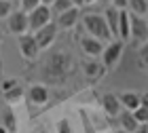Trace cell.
<instances>
[{"instance_id": "6da1fadb", "label": "cell", "mask_w": 148, "mask_h": 133, "mask_svg": "<svg viewBox=\"0 0 148 133\" xmlns=\"http://www.w3.org/2000/svg\"><path fill=\"white\" fill-rule=\"evenodd\" d=\"M70 72H72L70 53L55 51L49 59H47V63L42 68V76H45L47 83H62V80H66V76H68Z\"/></svg>"}, {"instance_id": "7a4b0ae2", "label": "cell", "mask_w": 148, "mask_h": 133, "mask_svg": "<svg viewBox=\"0 0 148 133\" xmlns=\"http://www.w3.org/2000/svg\"><path fill=\"white\" fill-rule=\"evenodd\" d=\"M83 25L91 38H95L99 42H112V36H110L108 25L104 21V15H99V13H87V15H83Z\"/></svg>"}, {"instance_id": "3957f363", "label": "cell", "mask_w": 148, "mask_h": 133, "mask_svg": "<svg viewBox=\"0 0 148 133\" xmlns=\"http://www.w3.org/2000/svg\"><path fill=\"white\" fill-rule=\"evenodd\" d=\"M51 17H53V11L49 6H45V4L36 6L34 11L28 13V30L34 34V32H38L40 28H45L47 23H51Z\"/></svg>"}, {"instance_id": "277c9868", "label": "cell", "mask_w": 148, "mask_h": 133, "mask_svg": "<svg viewBox=\"0 0 148 133\" xmlns=\"http://www.w3.org/2000/svg\"><path fill=\"white\" fill-rule=\"evenodd\" d=\"M6 28H9L11 34H15L17 38L19 36H23V34H28V13H23L21 9H17V11H13L9 17H6Z\"/></svg>"}, {"instance_id": "5b68a950", "label": "cell", "mask_w": 148, "mask_h": 133, "mask_svg": "<svg viewBox=\"0 0 148 133\" xmlns=\"http://www.w3.org/2000/svg\"><path fill=\"white\" fill-rule=\"evenodd\" d=\"M129 38L140 44L148 42V23L144 17H138V15L129 13Z\"/></svg>"}, {"instance_id": "8992f818", "label": "cell", "mask_w": 148, "mask_h": 133, "mask_svg": "<svg viewBox=\"0 0 148 133\" xmlns=\"http://www.w3.org/2000/svg\"><path fill=\"white\" fill-rule=\"evenodd\" d=\"M123 49H125V42H121V40H112V42H108V46H104L102 63H104L106 70H110V68H114V65L119 63L121 55H123Z\"/></svg>"}, {"instance_id": "52a82bcc", "label": "cell", "mask_w": 148, "mask_h": 133, "mask_svg": "<svg viewBox=\"0 0 148 133\" xmlns=\"http://www.w3.org/2000/svg\"><path fill=\"white\" fill-rule=\"evenodd\" d=\"M34 40L38 44V49L42 51V49H49V46L55 42V38H57V25L55 23H47L45 28H40L38 32H34Z\"/></svg>"}, {"instance_id": "ba28073f", "label": "cell", "mask_w": 148, "mask_h": 133, "mask_svg": "<svg viewBox=\"0 0 148 133\" xmlns=\"http://www.w3.org/2000/svg\"><path fill=\"white\" fill-rule=\"evenodd\" d=\"M17 44H19V53H21V55L28 59V61H34V59H38L40 49H38V44H36V40H34V36H32V34L19 36Z\"/></svg>"}, {"instance_id": "9c48e42d", "label": "cell", "mask_w": 148, "mask_h": 133, "mask_svg": "<svg viewBox=\"0 0 148 133\" xmlns=\"http://www.w3.org/2000/svg\"><path fill=\"white\" fill-rule=\"evenodd\" d=\"M119 104H121V108L127 110V112H136L140 108V104H142V95H140L138 91H123V93H119Z\"/></svg>"}, {"instance_id": "30bf717a", "label": "cell", "mask_w": 148, "mask_h": 133, "mask_svg": "<svg viewBox=\"0 0 148 133\" xmlns=\"http://www.w3.org/2000/svg\"><path fill=\"white\" fill-rule=\"evenodd\" d=\"M78 19H80V9H76V6H72V9H68L66 13H62V15H57V30H70L74 28V25L78 23Z\"/></svg>"}, {"instance_id": "8fae6325", "label": "cell", "mask_w": 148, "mask_h": 133, "mask_svg": "<svg viewBox=\"0 0 148 133\" xmlns=\"http://www.w3.org/2000/svg\"><path fill=\"white\" fill-rule=\"evenodd\" d=\"M102 110L106 116L110 118H116L121 114V104H119V97L114 95V93H106V95H102Z\"/></svg>"}, {"instance_id": "7c38bea8", "label": "cell", "mask_w": 148, "mask_h": 133, "mask_svg": "<svg viewBox=\"0 0 148 133\" xmlns=\"http://www.w3.org/2000/svg\"><path fill=\"white\" fill-rule=\"evenodd\" d=\"M80 51H83L87 57H97V55H102V51H104V42H99L91 36H83L80 38Z\"/></svg>"}, {"instance_id": "4fadbf2b", "label": "cell", "mask_w": 148, "mask_h": 133, "mask_svg": "<svg viewBox=\"0 0 148 133\" xmlns=\"http://www.w3.org/2000/svg\"><path fill=\"white\" fill-rule=\"evenodd\" d=\"M119 9H114V6H108V9L104 11V21L108 25L110 30V36L112 40H119Z\"/></svg>"}, {"instance_id": "5bb4252c", "label": "cell", "mask_w": 148, "mask_h": 133, "mask_svg": "<svg viewBox=\"0 0 148 133\" xmlns=\"http://www.w3.org/2000/svg\"><path fill=\"white\" fill-rule=\"evenodd\" d=\"M83 72H85L87 78H93V80H97V78L104 76L106 68H104L102 61H97V59H85V61H83Z\"/></svg>"}, {"instance_id": "9a60e30c", "label": "cell", "mask_w": 148, "mask_h": 133, "mask_svg": "<svg viewBox=\"0 0 148 133\" xmlns=\"http://www.w3.org/2000/svg\"><path fill=\"white\" fill-rule=\"evenodd\" d=\"M116 121H119L121 131H125V133H136L138 127H140V123L133 118V112H127V110H121V114L116 116Z\"/></svg>"}, {"instance_id": "2e32d148", "label": "cell", "mask_w": 148, "mask_h": 133, "mask_svg": "<svg viewBox=\"0 0 148 133\" xmlns=\"http://www.w3.org/2000/svg\"><path fill=\"white\" fill-rule=\"evenodd\" d=\"M28 97H30L32 104L45 106L47 102H49V91H47V87H42V85H32L30 91H28Z\"/></svg>"}, {"instance_id": "e0dca14e", "label": "cell", "mask_w": 148, "mask_h": 133, "mask_svg": "<svg viewBox=\"0 0 148 133\" xmlns=\"http://www.w3.org/2000/svg\"><path fill=\"white\" fill-rule=\"evenodd\" d=\"M119 40H129V11L119 13Z\"/></svg>"}, {"instance_id": "ac0fdd59", "label": "cell", "mask_w": 148, "mask_h": 133, "mask_svg": "<svg viewBox=\"0 0 148 133\" xmlns=\"http://www.w3.org/2000/svg\"><path fill=\"white\" fill-rule=\"evenodd\" d=\"M127 11H129L131 15L146 17V13H148V2H146V0H129V2H127Z\"/></svg>"}, {"instance_id": "d6986e66", "label": "cell", "mask_w": 148, "mask_h": 133, "mask_svg": "<svg viewBox=\"0 0 148 133\" xmlns=\"http://www.w3.org/2000/svg\"><path fill=\"white\" fill-rule=\"evenodd\" d=\"M133 118H136L140 125H148V93L142 95V104H140V108L133 112Z\"/></svg>"}, {"instance_id": "ffe728a7", "label": "cell", "mask_w": 148, "mask_h": 133, "mask_svg": "<svg viewBox=\"0 0 148 133\" xmlns=\"http://www.w3.org/2000/svg\"><path fill=\"white\" fill-rule=\"evenodd\" d=\"M4 97H6V102H9V104H17L19 99L23 97V89L19 87V85H15V87H13V89L4 91Z\"/></svg>"}, {"instance_id": "44dd1931", "label": "cell", "mask_w": 148, "mask_h": 133, "mask_svg": "<svg viewBox=\"0 0 148 133\" xmlns=\"http://www.w3.org/2000/svg\"><path fill=\"white\" fill-rule=\"evenodd\" d=\"M51 6H53V11H55L57 15H62V13H66L68 9H72L74 4L70 2V0H55V2H53Z\"/></svg>"}, {"instance_id": "7402d4cb", "label": "cell", "mask_w": 148, "mask_h": 133, "mask_svg": "<svg viewBox=\"0 0 148 133\" xmlns=\"http://www.w3.org/2000/svg\"><path fill=\"white\" fill-rule=\"evenodd\" d=\"M13 13V2L11 0H0V19H6Z\"/></svg>"}, {"instance_id": "603a6c76", "label": "cell", "mask_w": 148, "mask_h": 133, "mask_svg": "<svg viewBox=\"0 0 148 133\" xmlns=\"http://www.w3.org/2000/svg\"><path fill=\"white\" fill-rule=\"evenodd\" d=\"M2 127H4L6 131H15V116H13L11 110L4 112V125H2Z\"/></svg>"}, {"instance_id": "cb8c5ba5", "label": "cell", "mask_w": 148, "mask_h": 133, "mask_svg": "<svg viewBox=\"0 0 148 133\" xmlns=\"http://www.w3.org/2000/svg\"><path fill=\"white\" fill-rule=\"evenodd\" d=\"M19 2H21L23 13H30V11H34L36 6H40V0H19Z\"/></svg>"}, {"instance_id": "d4e9b609", "label": "cell", "mask_w": 148, "mask_h": 133, "mask_svg": "<svg viewBox=\"0 0 148 133\" xmlns=\"http://www.w3.org/2000/svg\"><path fill=\"white\" fill-rule=\"evenodd\" d=\"M80 121H83L85 133H95V129H93V125H91V121H89V116L85 114V110H80Z\"/></svg>"}, {"instance_id": "484cf974", "label": "cell", "mask_w": 148, "mask_h": 133, "mask_svg": "<svg viewBox=\"0 0 148 133\" xmlns=\"http://www.w3.org/2000/svg\"><path fill=\"white\" fill-rule=\"evenodd\" d=\"M57 133H72V127H70L68 118H62V121L57 123Z\"/></svg>"}, {"instance_id": "4316f807", "label": "cell", "mask_w": 148, "mask_h": 133, "mask_svg": "<svg viewBox=\"0 0 148 133\" xmlns=\"http://www.w3.org/2000/svg\"><path fill=\"white\" fill-rule=\"evenodd\" d=\"M140 63H142L144 68H148V42L142 44V49H140Z\"/></svg>"}, {"instance_id": "83f0119b", "label": "cell", "mask_w": 148, "mask_h": 133, "mask_svg": "<svg viewBox=\"0 0 148 133\" xmlns=\"http://www.w3.org/2000/svg\"><path fill=\"white\" fill-rule=\"evenodd\" d=\"M127 2H129V0H112V6L114 9H119V11H127Z\"/></svg>"}, {"instance_id": "f1b7e54d", "label": "cell", "mask_w": 148, "mask_h": 133, "mask_svg": "<svg viewBox=\"0 0 148 133\" xmlns=\"http://www.w3.org/2000/svg\"><path fill=\"white\" fill-rule=\"evenodd\" d=\"M15 85H17L15 80H6V83L2 85V89H4V91H9V89H13V87H15Z\"/></svg>"}, {"instance_id": "f546056e", "label": "cell", "mask_w": 148, "mask_h": 133, "mask_svg": "<svg viewBox=\"0 0 148 133\" xmlns=\"http://www.w3.org/2000/svg\"><path fill=\"white\" fill-rule=\"evenodd\" d=\"M136 133H148V125H140Z\"/></svg>"}, {"instance_id": "4dcf8cb0", "label": "cell", "mask_w": 148, "mask_h": 133, "mask_svg": "<svg viewBox=\"0 0 148 133\" xmlns=\"http://www.w3.org/2000/svg\"><path fill=\"white\" fill-rule=\"evenodd\" d=\"M70 2H72V4L78 9V6H83V4H85V0H70Z\"/></svg>"}, {"instance_id": "1f68e13d", "label": "cell", "mask_w": 148, "mask_h": 133, "mask_svg": "<svg viewBox=\"0 0 148 133\" xmlns=\"http://www.w3.org/2000/svg\"><path fill=\"white\" fill-rule=\"evenodd\" d=\"M53 2H55V0H40V4H45V6H49V9H51V4Z\"/></svg>"}, {"instance_id": "d6a6232c", "label": "cell", "mask_w": 148, "mask_h": 133, "mask_svg": "<svg viewBox=\"0 0 148 133\" xmlns=\"http://www.w3.org/2000/svg\"><path fill=\"white\" fill-rule=\"evenodd\" d=\"M93 2H97V0H85V4H93Z\"/></svg>"}, {"instance_id": "836d02e7", "label": "cell", "mask_w": 148, "mask_h": 133, "mask_svg": "<svg viewBox=\"0 0 148 133\" xmlns=\"http://www.w3.org/2000/svg\"><path fill=\"white\" fill-rule=\"evenodd\" d=\"M99 2H104V4H110V2H112V0H99Z\"/></svg>"}, {"instance_id": "e575fe53", "label": "cell", "mask_w": 148, "mask_h": 133, "mask_svg": "<svg viewBox=\"0 0 148 133\" xmlns=\"http://www.w3.org/2000/svg\"><path fill=\"white\" fill-rule=\"evenodd\" d=\"M0 133H9V131H6L4 127H0Z\"/></svg>"}, {"instance_id": "d590c367", "label": "cell", "mask_w": 148, "mask_h": 133, "mask_svg": "<svg viewBox=\"0 0 148 133\" xmlns=\"http://www.w3.org/2000/svg\"><path fill=\"white\" fill-rule=\"evenodd\" d=\"M114 133H125V131H121V129H116V131H114Z\"/></svg>"}, {"instance_id": "8d00e7d4", "label": "cell", "mask_w": 148, "mask_h": 133, "mask_svg": "<svg viewBox=\"0 0 148 133\" xmlns=\"http://www.w3.org/2000/svg\"><path fill=\"white\" fill-rule=\"evenodd\" d=\"M144 19H146V23H148V13H146V17H144Z\"/></svg>"}, {"instance_id": "74e56055", "label": "cell", "mask_w": 148, "mask_h": 133, "mask_svg": "<svg viewBox=\"0 0 148 133\" xmlns=\"http://www.w3.org/2000/svg\"><path fill=\"white\" fill-rule=\"evenodd\" d=\"M146 2H148V0H146Z\"/></svg>"}]
</instances>
